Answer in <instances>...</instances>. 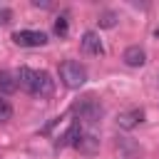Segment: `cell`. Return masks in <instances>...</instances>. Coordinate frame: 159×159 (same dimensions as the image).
Here are the masks:
<instances>
[{"label": "cell", "mask_w": 159, "mask_h": 159, "mask_svg": "<svg viewBox=\"0 0 159 159\" xmlns=\"http://www.w3.org/2000/svg\"><path fill=\"white\" fill-rule=\"evenodd\" d=\"M10 22V10H0V25H7Z\"/></svg>", "instance_id": "14"}, {"label": "cell", "mask_w": 159, "mask_h": 159, "mask_svg": "<svg viewBox=\"0 0 159 159\" xmlns=\"http://www.w3.org/2000/svg\"><path fill=\"white\" fill-rule=\"evenodd\" d=\"M7 119H12V107L7 99H0V124H5Z\"/></svg>", "instance_id": "13"}, {"label": "cell", "mask_w": 159, "mask_h": 159, "mask_svg": "<svg viewBox=\"0 0 159 159\" xmlns=\"http://www.w3.org/2000/svg\"><path fill=\"white\" fill-rule=\"evenodd\" d=\"M80 45H82V50H84L87 55H104V45H102L99 35H97L94 30H87V32L82 35Z\"/></svg>", "instance_id": "6"}, {"label": "cell", "mask_w": 159, "mask_h": 159, "mask_svg": "<svg viewBox=\"0 0 159 159\" xmlns=\"http://www.w3.org/2000/svg\"><path fill=\"white\" fill-rule=\"evenodd\" d=\"M122 60H124V65H127V67H142V65L147 62V52H144V47L132 45V47H127V50H124Z\"/></svg>", "instance_id": "8"}, {"label": "cell", "mask_w": 159, "mask_h": 159, "mask_svg": "<svg viewBox=\"0 0 159 159\" xmlns=\"http://www.w3.org/2000/svg\"><path fill=\"white\" fill-rule=\"evenodd\" d=\"M67 32H70L67 15H60V17H55V35H57V37H67Z\"/></svg>", "instance_id": "12"}, {"label": "cell", "mask_w": 159, "mask_h": 159, "mask_svg": "<svg viewBox=\"0 0 159 159\" xmlns=\"http://www.w3.org/2000/svg\"><path fill=\"white\" fill-rule=\"evenodd\" d=\"M55 92V80L50 77V72H45V70H37V77H35V89H32V94L35 97H50Z\"/></svg>", "instance_id": "5"}, {"label": "cell", "mask_w": 159, "mask_h": 159, "mask_svg": "<svg viewBox=\"0 0 159 159\" xmlns=\"http://www.w3.org/2000/svg\"><path fill=\"white\" fill-rule=\"evenodd\" d=\"M72 147H75L77 152H82V154H97V152H99V139H97L92 132H82Z\"/></svg>", "instance_id": "7"}, {"label": "cell", "mask_w": 159, "mask_h": 159, "mask_svg": "<svg viewBox=\"0 0 159 159\" xmlns=\"http://www.w3.org/2000/svg\"><path fill=\"white\" fill-rule=\"evenodd\" d=\"M154 37H157V40H159V27H157V30H154Z\"/></svg>", "instance_id": "15"}, {"label": "cell", "mask_w": 159, "mask_h": 159, "mask_svg": "<svg viewBox=\"0 0 159 159\" xmlns=\"http://www.w3.org/2000/svg\"><path fill=\"white\" fill-rule=\"evenodd\" d=\"M17 89V77L7 70H0V94H12Z\"/></svg>", "instance_id": "10"}, {"label": "cell", "mask_w": 159, "mask_h": 159, "mask_svg": "<svg viewBox=\"0 0 159 159\" xmlns=\"http://www.w3.org/2000/svg\"><path fill=\"white\" fill-rule=\"evenodd\" d=\"M97 25H99V27H114V25H117V12H112V10H104V12H99V17H97Z\"/></svg>", "instance_id": "11"}, {"label": "cell", "mask_w": 159, "mask_h": 159, "mask_svg": "<svg viewBox=\"0 0 159 159\" xmlns=\"http://www.w3.org/2000/svg\"><path fill=\"white\" fill-rule=\"evenodd\" d=\"M12 42L20 47H42L47 45V35L42 30H17L12 35Z\"/></svg>", "instance_id": "2"}, {"label": "cell", "mask_w": 159, "mask_h": 159, "mask_svg": "<svg viewBox=\"0 0 159 159\" xmlns=\"http://www.w3.org/2000/svg\"><path fill=\"white\" fill-rule=\"evenodd\" d=\"M142 122H144V109L142 107H132V109H124V112L117 114V124L122 129H134Z\"/></svg>", "instance_id": "4"}, {"label": "cell", "mask_w": 159, "mask_h": 159, "mask_svg": "<svg viewBox=\"0 0 159 159\" xmlns=\"http://www.w3.org/2000/svg\"><path fill=\"white\" fill-rule=\"evenodd\" d=\"M75 112L80 114V119H87V122H99V117H102V107L94 97H84L82 102H77Z\"/></svg>", "instance_id": "3"}, {"label": "cell", "mask_w": 159, "mask_h": 159, "mask_svg": "<svg viewBox=\"0 0 159 159\" xmlns=\"http://www.w3.org/2000/svg\"><path fill=\"white\" fill-rule=\"evenodd\" d=\"M15 77H17V87H22L25 92H30V94H32V89H35V77H37V70H32V67H20Z\"/></svg>", "instance_id": "9"}, {"label": "cell", "mask_w": 159, "mask_h": 159, "mask_svg": "<svg viewBox=\"0 0 159 159\" xmlns=\"http://www.w3.org/2000/svg\"><path fill=\"white\" fill-rule=\"evenodd\" d=\"M60 80L65 87L70 89H80L84 82H87V70L77 62V60H65L60 65Z\"/></svg>", "instance_id": "1"}]
</instances>
